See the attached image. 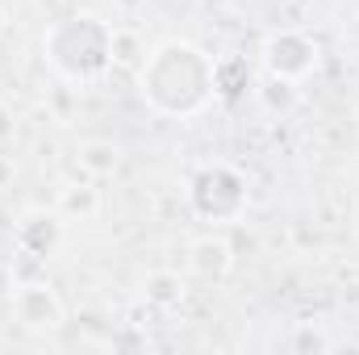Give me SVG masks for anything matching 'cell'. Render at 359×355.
I'll return each instance as SVG.
<instances>
[{
  "mask_svg": "<svg viewBox=\"0 0 359 355\" xmlns=\"http://www.w3.org/2000/svg\"><path fill=\"white\" fill-rule=\"evenodd\" d=\"M213 63L192 38H163L138 63V96L163 117H196L213 100Z\"/></svg>",
  "mask_w": 359,
  "mask_h": 355,
  "instance_id": "1",
  "label": "cell"
},
{
  "mask_svg": "<svg viewBox=\"0 0 359 355\" xmlns=\"http://www.w3.org/2000/svg\"><path fill=\"white\" fill-rule=\"evenodd\" d=\"M113 25L96 13L55 17L42 34V55L50 72L67 84H96L113 67Z\"/></svg>",
  "mask_w": 359,
  "mask_h": 355,
  "instance_id": "2",
  "label": "cell"
},
{
  "mask_svg": "<svg viewBox=\"0 0 359 355\" xmlns=\"http://www.w3.org/2000/svg\"><path fill=\"white\" fill-rule=\"evenodd\" d=\"M247 205H251L247 176L238 168H230V163H205L188 180V209L209 226L238 222L247 213Z\"/></svg>",
  "mask_w": 359,
  "mask_h": 355,
  "instance_id": "3",
  "label": "cell"
},
{
  "mask_svg": "<svg viewBox=\"0 0 359 355\" xmlns=\"http://www.w3.org/2000/svg\"><path fill=\"white\" fill-rule=\"evenodd\" d=\"M8 305H13L17 326L29 330V335H55V330L63 326V318H67L63 297H59L42 276H38V280H21V284H13Z\"/></svg>",
  "mask_w": 359,
  "mask_h": 355,
  "instance_id": "4",
  "label": "cell"
},
{
  "mask_svg": "<svg viewBox=\"0 0 359 355\" xmlns=\"http://www.w3.org/2000/svg\"><path fill=\"white\" fill-rule=\"evenodd\" d=\"M318 59H322V51H318V42L305 29H280V34H271L268 42H264V67H268V76H284V80L301 84L318 67Z\"/></svg>",
  "mask_w": 359,
  "mask_h": 355,
  "instance_id": "5",
  "label": "cell"
},
{
  "mask_svg": "<svg viewBox=\"0 0 359 355\" xmlns=\"http://www.w3.org/2000/svg\"><path fill=\"white\" fill-rule=\"evenodd\" d=\"M13 243H17V251L46 264L63 247V213L59 209H29L13 230Z\"/></svg>",
  "mask_w": 359,
  "mask_h": 355,
  "instance_id": "6",
  "label": "cell"
},
{
  "mask_svg": "<svg viewBox=\"0 0 359 355\" xmlns=\"http://www.w3.org/2000/svg\"><path fill=\"white\" fill-rule=\"evenodd\" d=\"M188 267H192V276L196 280H209V284H222L226 276H230V267H234V247L222 239V234H201V239H192V247H188Z\"/></svg>",
  "mask_w": 359,
  "mask_h": 355,
  "instance_id": "7",
  "label": "cell"
},
{
  "mask_svg": "<svg viewBox=\"0 0 359 355\" xmlns=\"http://www.w3.org/2000/svg\"><path fill=\"white\" fill-rule=\"evenodd\" d=\"M76 163H80V172L88 180H109V176L121 172L126 151H121L113 138H84V142L76 147Z\"/></svg>",
  "mask_w": 359,
  "mask_h": 355,
  "instance_id": "8",
  "label": "cell"
},
{
  "mask_svg": "<svg viewBox=\"0 0 359 355\" xmlns=\"http://www.w3.org/2000/svg\"><path fill=\"white\" fill-rule=\"evenodd\" d=\"M184 276L172 272V267H155V272H147L142 276V301L151 305V309H176L180 301H184Z\"/></svg>",
  "mask_w": 359,
  "mask_h": 355,
  "instance_id": "9",
  "label": "cell"
},
{
  "mask_svg": "<svg viewBox=\"0 0 359 355\" xmlns=\"http://www.w3.org/2000/svg\"><path fill=\"white\" fill-rule=\"evenodd\" d=\"M247 88H251V67H247V59L226 55V59L213 63V96H217V100L234 105Z\"/></svg>",
  "mask_w": 359,
  "mask_h": 355,
  "instance_id": "10",
  "label": "cell"
},
{
  "mask_svg": "<svg viewBox=\"0 0 359 355\" xmlns=\"http://www.w3.org/2000/svg\"><path fill=\"white\" fill-rule=\"evenodd\" d=\"M59 213L63 217H76V222H92L100 213V192L92 184H67L59 192Z\"/></svg>",
  "mask_w": 359,
  "mask_h": 355,
  "instance_id": "11",
  "label": "cell"
},
{
  "mask_svg": "<svg viewBox=\"0 0 359 355\" xmlns=\"http://www.w3.org/2000/svg\"><path fill=\"white\" fill-rule=\"evenodd\" d=\"M255 92H259L264 109H268V113H280V117H288V113L301 105V88H297V80H284V76H268Z\"/></svg>",
  "mask_w": 359,
  "mask_h": 355,
  "instance_id": "12",
  "label": "cell"
},
{
  "mask_svg": "<svg viewBox=\"0 0 359 355\" xmlns=\"http://www.w3.org/2000/svg\"><path fill=\"white\" fill-rule=\"evenodd\" d=\"M288 347L292 351H330L334 347V339H326L322 330H313V326H297L292 330V339H288Z\"/></svg>",
  "mask_w": 359,
  "mask_h": 355,
  "instance_id": "13",
  "label": "cell"
},
{
  "mask_svg": "<svg viewBox=\"0 0 359 355\" xmlns=\"http://www.w3.org/2000/svg\"><path fill=\"white\" fill-rule=\"evenodd\" d=\"M113 63H121V67H138L142 63V51H138V38L134 34H113Z\"/></svg>",
  "mask_w": 359,
  "mask_h": 355,
  "instance_id": "14",
  "label": "cell"
},
{
  "mask_svg": "<svg viewBox=\"0 0 359 355\" xmlns=\"http://www.w3.org/2000/svg\"><path fill=\"white\" fill-rule=\"evenodd\" d=\"M13 138H17V113L8 105H0V147L13 142Z\"/></svg>",
  "mask_w": 359,
  "mask_h": 355,
  "instance_id": "15",
  "label": "cell"
},
{
  "mask_svg": "<svg viewBox=\"0 0 359 355\" xmlns=\"http://www.w3.org/2000/svg\"><path fill=\"white\" fill-rule=\"evenodd\" d=\"M13 180H17V163H13V155L0 151V188H8Z\"/></svg>",
  "mask_w": 359,
  "mask_h": 355,
  "instance_id": "16",
  "label": "cell"
},
{
  "mask_svg": "<svg viewBox=\"0 0 359 355\" xmlns=\"http://www.w3.org/2000/svg\"><path fill=\"white\" fill-rule=\"evenodd\" d=\"M205 4H209V8H238L243 0H205Z\"/></svg>",
  "mask_w": 359,
  "mask_h": 355,
  "instance_id": "17",
  "label": "cell"
},
{
  "mask_svg": "<svg viewBox=\"0 0 359 355\" xmlns=\"http://www.w3.org/2000/svg\"><path fill=\"white\" fill-rule=\"evenodd\" d=\"M0 34H4V13H0Z\"/></svg>",
  "mask_w": 359,
  "mask_h": 355,
  "instance_id": "18",
  "label": "cell"
}]
</instances>
